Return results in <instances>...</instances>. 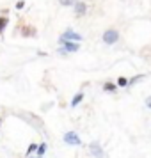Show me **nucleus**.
Listing matches in <instances>:
<instances>
[{"mask_svg": "<svg viewBox=\"0 0 151 158\" xmlns=\"http://www.w3.org/2000/svg\"><path fill=\"white\" fill-rule=\"evenodd\" d=\"M119 41V32L115 29H108L103 32V43L105 44H114Z\"/></svg>", "mask_w": 151, "mask_h": 158, "instance_id": "nucleus-1", "label": "nucleus"}, {"mask_svg": "<svg viewBox=\"0 0 151 158\" xmlns=\"http://www.w3.org/2000/svg\"><path fill=\"white\" fill-rule=\"evenodd\" d=\"M61 41H73V43H78V41H82V36H80V34H77L75 30L68 29L62 36L59 37V43H61Z\"/></svg>", "mask_w": 151, "mask_h": 158, "instance_id": "nucleus-2", "label": "nucleus"}, {"mask_svg": "<svg viewBox=\"0 0 151 158\" xmlns=\"http://www.w3.org/2000/svg\"><path fill=\"white\" fill-rule=\"evenodd\" d=\"M64 142L69 144V146H80V144H82V139H80L78 133H75V131H66Z\"/></svg>", "mask_w": 151, "mask_h": 158, "instance_id": "nucleus-3", "label": "nucleus"}, {"mask_svg": "<svg viewBox=\"0 0 151 158\" xmlns=\"http://www.w3.org/2000/svg\"><path fill=\"white\" fill-rule=\"evenodd\" d=\"M89 151H91V155L94 158H103L105 156V153H103V148H101V144L98 140H94V142L89 144Z\"/></svg>", "mask_w": 151, "mask_h": 158, "instance_id": "nucleus-4", "label": "nucleus"}, {"mask_svg": "<svg viewBox=\"0 0 151 158\" xmlns=\"http://www.w3.org/2000/svg\"><path fill=\"white\" fill-rule=\"evenodd\" d=\"M62 48H59V53H66V52H77L80 48L78 43H73V41H61Z\"/></svg>", "mask_w": 151, "mask_h": 158, "instance_id": "nucleus-5", "label": "nucleus"}, {"mask_svg": "<svg viewBox=\"0 0 151 158\" xmlns=\"http://www.w3.org/2000/svg\"><path fill=\"white\" fill-rule=\"evenodd\" d=\"M73 7H75V15L77 16H84L87 13V4L86 2H77Z\"/></svg>", "mask_w": 151, "mask_h": 158, "instance_id": "nucleus-6", "label": "nucleus"}, {"mask_svg": "<svg viewBox=\"0 0 151 158\" xmlns=\"http://www.w3.org/2000/svg\"><path fill=\"white\" fill-rule=\"evenodd\" d=\"M82 100H84V93L80 91V93H77L75 96H73V100H71V107H78V103H82Z\"/></svg>", "mask_w": 151, "mask_h": 158, "instance_id": "nucleus-7", "label": "nucleus"}, {"mask_svg": "<svg viewBox=\"0 0 151 158\" xmlns=\"http://www.w3.org/2000/svg\"><path fill=\"white\" fill-rule=\"evenodd\" d=\"M36 34V29L34 27H29V25H25L22 29V36H25V37H30V36H34Z\"/></svg>", "mask_w": 151, "mask_h": 158, "instance_id": "nucleus-8", "label": "nucleus"}, {"mask_svg": "<svg viewBox=\"0 0 151 158\" xmlns=\"http://www.w3.org/2000/svg\"><path fill=\"white\" fill-rule=\"evenodd\" d=\"M115 89H117V87H115V84H112V82H105V84H103V91H105V93H115Z\"/></svg>", "mask_w": 151, "mask_h": 158, "instance_id": "nucleus-9", "label": "nucleus"}, {"mask_svg": "<svg viewBox=\"0 0 151 158\" xmlns=\"http://www.w3.org/2000/svg\"><path fill=\"white\" fill-rule=\"evenodd\" d=\"M44 153H46V144H39V146H37V156L39 158H43V155Z\"/></svg>", "mask_w": 151, "mask_h": 158, "instance_id": "nucleus-10", "label": "nucleus"}, {"mask_svg": "<svg viewBox=\"0 0 151 158\" xmlns=\"http://www.w3.org/2000/svg\"><path fill=\"white\" fill-rule=\"evenodd\" d=\"M34 151H37V144H36V142L29 144V148H27V153H25V155H27V156H30V155H32Z\"/></svg>", "mask_w": 151, "mask_h": 158, "instance_id": "nucleus-11", "label": "nucleus"}, {"mask_svg": "<svg viewBox=\"0 0 151 158\" xmlns=\"http://www.w3.org/2000/svg\"><path fill=\"white\" fill-rule=\"evenodd\" d=\"M7 23H9V20L6 16H0V32H4V29L7 27Z\"/></svg>", "mask_w": 151, "mask_h": 158, "instance_id": "nucleus-12", "label": "nucleus"}, {"mask_svg": "<svg viewBox=\"0 0 151 158\" xmlns=\"http://www.w3.org/2000/svg\"><path fill=\"white\" fill-rule=\"evenodd\" d=\"M128 82H130V80L126 78V77H119V78H117V85H119V87H126V85H128Z\"/></svg>", "mask_w": 151, "mask_h": 158, "instance_id": "nucleus-13", "label": "nucleus"}, {"mask_svg": "<svg viewBox=\"0 0 151 158\" xmlns=\"http://www.w3.org/2000/svg\"><path fill=\"white\" fill-rule=\"evenodd\" d=\"M59 4L68 7V6H75V4H77V0H59Z\"/></svg>", "mask_w": 151, "mask_h": 158, "instance_id": "nucleus-14", "label": "nucleus"}, {"mask_svg": "<svg viewBox=\"0 0 151 158\" xmlns=\"http://www.w3.org/2000/svg\"><path fill=\"white\" fill-rule=\"evenodd\" d=\"M141 78H144V75H137V77H133V78L128 82V85H133V84H137V82H139Z\"/></svg>", "mask_w": 151, "mask_h": 158, "instance_id": "nucleus-15", "label": "nucleus"}, {"mask_svg": "<svg viewBox=\"0 0 151 158\" xmlns=\"http://www.w3.org/2000/svg\"><path fill=\"white\" fill-rule=\"evenodd\" d=\"M23 7H25V2H23V0H20V2L16 4V9H23Z\"/></svg>", "mask_w": 151, "mask_h": 158, "instance_id": "nucleus-16", "label": "nucleus"}, {"mask_svg": "<svg viewBox=\"0 0 151 158\" xmlns=\"http://www.w3.org/2000/svg\"><path fill=\"white\" fill-rule=\"evenodd\" d=\"M146 107L151 108V96H148V98H146Z\"/></svg>", "mask_w": 151, "mask_h": 158, "instance_id": "nucleus-17", "label": "nucleus"}, {"mask_svg": "<svg viewBox=\"0 0 151 158\" xmlns=\"http://www.w3.org/2000/svg\"><path fill=\"white\" fill-rule=\"evenodd\" d=\"M27 158H32V156H27ZM34 158H39V156H34Z\"/></svg>", "mask_w": 151, "mask_h": 158, "instance_id": "nucleus-18", "label": "nucleus"}, {"mask_svg": "<svg viewBox=\"0 0 151 158\" xmlns=\"http://www.w3.org/2000/svg\"><path fill=\"white\" fill-rule=\"evenodd\" d=\"M0 124H2V117H0Z\"/></svg>", "mask_w": 151, "mask_h": 158, "instance_id": "nucleus-19", "label": "nucleus"}]
</instances>
